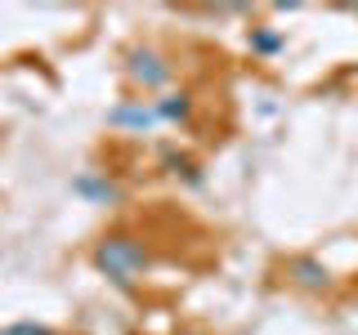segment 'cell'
<instances>
[{"label": "cell", "instance_id": "obj_1", "mask_svg": "<svg viewBox=\"0 0 358 335\" xmlns=\"http://www.w3.org/2000/svg\"><path fill=\"white\" fill-rule=\"evenodd\" d=\"M90 264L99 268V273L108 277V282L117 286H134L143 273L152 268V251L143 246L134 232H108V237L94 241V251H90Z\"/></svg>", "mask_w": 358, "mask_h": 335}, {"label": "cell", "instance_id": "obj_2", "mask_svg": "<svg viewBox=\"0 0 358 335\" xmlns=\"http://www.w3.org/2000/svg\"><path fill=\"white\" fill-rule=\"evenodd\" d=\"M171 76H175V63L152 45H134L126 54V81L134 89H143V94H166Z\"/></svg>", "mask_w": 358, "mask_h": 335}, {"label": "cell", "instance_id": "obj_5", "mask_svg": "<svg viewBox=\"0 0 358 335\" xmlns=\"http://www.w3.org/2000/svg\"><path fill=\"white\" fill-rule=\"evenodd\" d=\"M152 112L166 126H188L193 121V89H166V94H157Z\"/></svg>", "mask_w": 358, "mask_h": 335}, {"label": "cell", "instance_id": "obj_3", "mask_svg": "<svg viewBox=\"0 0 358 335\" xmlns=\"http://www.w3.org/2000/svg\"><path fill=\"white\" fill-rule=\"evenodd\" d=\"M287 282L309 290V295H327V290L336 286L331 268L322 260H313V255H296V260H287Z\"/></svg>", "mask_w": 358, "mask_h": 335}, {"label": "cell", "instance_id": "obj_10", "mask_svg": "<svg viewBox=\"0 0 358 335\" xmlns=\"http://www.w3.org/2000/svg\"><path fill=\"white\" fill-rule=\"evenodd\" d=\"M179 335H206V331H179Z\"/></svg>", "mask_w": 358, "mask_h": 335}, {"label": "cell", "instance_id": "obj_4", "mask_svg": "<svg viewBox=\"0 0 358 335\" xmlns=\"http://www.w3.org/2000/svg\"><path fill=\"white\" fill-rule=\"evenodd\" d=\"M108 126L143 134V130L162 126V121H157V112H152V98H126V103H117V107L108 112Z\"/></svg>", "mask_w": 358, "mask_h": 335}, {"label": "cell", "instance_id": "obj_6", "mask_svg": "<svg viewBox=\"0 0 358 335\" xmlns=\"http://www.w3.org/2000/svg\"><path fill=\"white\" fill-rule=\"evenodd\" d=\"M72 188H76L81 197L99 201V206H112V201H121V188L112 184V179H103V174H81V179H76Z\"/></svg>", "mask_w": 358, "mask_h": 335}, {"label": "cell", "instance_id": "obj_7", "mask_svg": "<svg viewBox=\"0 0 358 335\" xmlns=\"http://www.w3.org/2000/svg\"><path fill=\"white\" fill-rule=\"evenodd\" d=\"M246 50L260 54V59H273V54L287 50V36L278 27H251V31H246Z\"/></svg>", "mask_w": 358, "mask_h": 335}, {"label": "cell", "instance_id": "obj_8", "mask_svg": "<svg viewBox=\"0 0 358 335\" xmlns=\"http://www.w3.org/2000/svg\"><path fill=\"white\" fill-rule=\"evenodd\" d=\"M166 170H171L175 179H184V184H201V170H197V161L193 156H166Z\"/></svg>", "mask_w": 358, "mask_h": 335}, {"label": "cell", "instance_id": "obj_9", "mask_svg": "<svg viewBox=\"0 0 358 335\" xmlns=\"http://www.w3.org/2000/svg\"><path fill=\"white\" fill-rule=\"evenodd\" d=\"M0 335H54L45 322H14V327H0Z\"/></svg>", "mask_w": 358, "mask_h": 335}]
</instances>
